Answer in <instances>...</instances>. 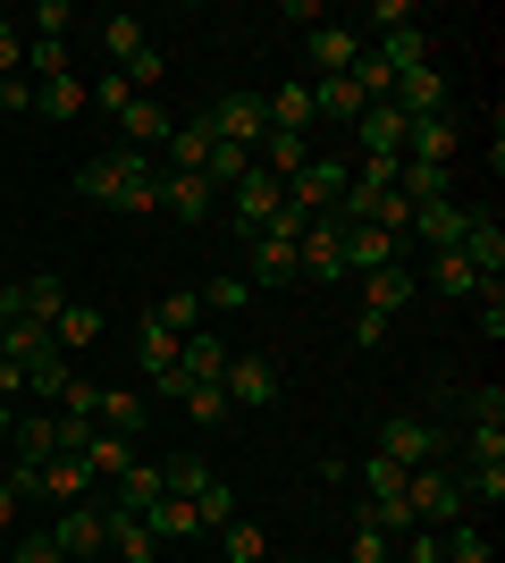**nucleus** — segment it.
<instances>
[{
	"label": "nucleus",
	"mask_w": 505,
	"mask_h": 563,
	"mask_svg": "<svg viewBox=\"0 0 505 563\" xmlns=\"http://www.w3.org/2000/svg\"><path fill=\"white\" fill-rule=\"evenodd\" d=\"M405 505H413V530H447V521H463V479L421 463V471H405Z\"/></svg>",
	"instance_id": "f257e3e1"
},
{
	"label": "nucleus",
	"mask_w": 505,
	"mask_h": 563,
	"mask_svg": "<svg viewBox=\"0 0 505 563\" xmlns=\"http://www.w3.org/2000/svg\"><path fill=\"white\" fill-rule=\"evenodd\" d=\"M278 211H287V186H278L270 168H244L237 186H228V219H237L244 244H253L262 228H278Z\"/></svg>",
	"instance_id": "f03ea898"
},
{
	"label": "nucleus",
	"mask_w": 505,
	"mask_h": 563,
	"mask_svg": "<svg viewBox=\"0 0 505 563\" xmlns=\"http://www.w3.org/2000/svg\"><path fill=\"white\" fill-rule=\"evenodd\" d=\"M219 396H228V412H262V404L278 396V362H270V353H228Z\"/></svg>",
	"instance_id": "7ed1b4c3"
},
{
	"label": "nucleus",
	"mask_w": 505,
	"mask_h": 563,
	"mask_svg": "<svg viewBox=\"0 0 505 563\" xmlns=\"http://www.w3.org/2000/svg\"><path fill=\"white\" fill-rule=\"evenodd\" d=\"M455 152H463V110L405 118V161H421V168H455Z\"/></svg>",
	"instance_id": "20e7f679"
},
{
	"label": "nucleus",
	"mask_w": 505,
	"mask_h": 563,
	"mask_svg": "<svg viewBox=\"0 0 505 563\" xmlns=\"http://www.w3.org/2000/svg\"><path fill=\"white\" fill-rule=\"evenodd\" d=\"M202 126H211L219 143H237V152H262V135H270L262 93H219L211 110H202Z\"/></svg>",
	"instance_id": "39448f33"
},
{
	"label": "nucleus",
	"mask_w": 505,
	"mask_h": 563,
	"mask_svg": "<svg viewBox=\"0 0 505 563\" xmlns=\"http://www.w3.org/2000/svg\"><path fill=\"white\" fill-rule=\"evenodd\" d=\"M51 547H59V555H76V563L110 555V514H101V505H68V514L51 521Z\"/></svg>",
	"instance_id": "423d86ee"
},
{
	"label": "nucleus",
	"mask_w": 505,
	"mask_h": 563,
	"mask_svg": "<svg viewBox=\"0 0 505 563\" xmlns=\"http://www.w3.org/2000/svg\"><path fill=\"white\" fill-rule=\"evenodd\" d=\"M76 463H85V479H94V488H119L127 463H135V438H119V429H85Z\"/></svg>",
	"instance_id": "0eeeda50"
},
{
	"label": "nucleus",
	"mask_w": 505,
	"mask_h": 563,
	"mask_svg": "<svg viewBox=\"0 0 505 563\" xmlns=\"http://www.w3.org/2000/svg\"><path fill=\"white\" fill-rule=\"evenodd\" d=\"M463 228H472V211H463L455 194H438V202H421V211H413V235H405V244H430V253H455V244H463Z\"/></svg>",
	"instance_id": "6e6552de"
},
{
	"label": "nucleus",
	"mask_w": 505,
	"mask_h": 563,
	"mask_svg": "<svg viewBox=\"0 0 505 563\" xmlns=\"http://www.w3.org/2000/svg\"><path fill=\"white\" fill-rule=\"evenodd\" d=\"M354 143H362V161H405V110H396V101H371V110L354 118Z\"/></svg>",
	"instance_id": "1a4fd4ad"
},
{
	"label": "nucleus",
	"mask_w": 505,
	"mask_h": 563,
	"mask_svg": "<svg viewBox=\"0 0 505 563\" xmlns=\"http://www.w3.org/2000/svg\"><path fill=\"white\" fill-rule=\"evenodd\" d=\"M295 278H345V244H337V219H312L295 235Z\"/></svg>",
	"instance_id": "9d476101"
},
{
	"label": "nucleus",
	"mask_w": 505,
	"mask_h": 563,
	"mask_svg": "<svg viewBox=\"0 0 505 563\" xmlns=\"http://www.w3.org/2000/svg\"><path fill=\"white\" fill-rule=\"evenodd\" d=\"M337 244H345V278H371V269H396V261H405V244L387 228H337Z\"/></svg>",
	"instance_id": "9b49d317"
},
{
	"label": "nucleus",
	"mask_w": 505,
	"mask_h": 563,
	"mask_svg": "<svg viewBox=\"0 0 505 563\" xmlns=\"http://www.w3.org/2000/svg\"><path fill=\"white\" fill-rule=\"evenodd\" d=\"M362 286V311H380V320H396V311L421 295V269L413 261H396V269H371V278H354Z\"/></svg>",
	"instance_id": "f8f14e48"
},
{
	"label": "nucleus",
	"mask_w": 505,
	"mask_h": 563,
	"mask_svg": "<svg viewBox=\"0 0 505 563\" xmlns=\"http://www.w3.org/2000/svg\"><path fill=\"white\" fill-rule=\"evenodd\" d=\"M380 454H387L396 471H421V463H438V429H421L413 412H396V421L380 429Z\"/></svg>",
	"instance_id": "ddd939ff"
},
{
	"label": "nucleus",
	"mask_w": 505,
	"mask_h": 563,
	"mask_svg": "<svg viewBox=\"0 0 505 563\" xmlns=\"http://www.w3.org/2000/svg\"><path fill=\"white\" fill-rule=\"evenodd\" d=\"M463 261H472V269H481V286H497L505 278V228L488 211H472V228H463V244H455Z\"/></svg>",
	"instance_id": "4468645a"
},
{
	"label": "nucleus",
	"mask_w": 505,
	"mask_h": 563,
	"mask_svg": "<svg viewBox=\"0 0 505 563\" xmlns=\"http://www.w3.org/2000/svg\"><path fill=\"white\" fill-rule=\"evenodd\" d=\"M161 496H168V471L135 454V463H127V479H119V488H110V514H152Z\"/></svg>",
	"instance_id": "2eb2a0df"
},
{
	"label": "nucleus",
	"mask_w": 505,
	"mask_h": 563,
	"mask_svg": "<svg viewBox=\"0 0 505 563\" xmlns=\"http://www.w3.org/2000/svg\"><path fill=\"white\" fill-rule=\"evenodd\" d=\"M396 110L405 118H438V110H455V85L438 68H413V76H396Z\"/></svg>",
	"instance_id": "dca6fc26"
},
{
	"label": "nucleus",
	"mask_w": 505,
	"mask_h": 563,
	"mask_svg": "<svg viewBox=\"0 0 505 563\" xmlns=\"http://www.w3.org/2000/svg\"><path fill=\"white\" fill-rule=\"evenodd\" d=\"M304 85H312V118H329V126H345V135H354V118L371 110V101L354 93V76H304Z\"/></svg>",
	"instance_id": "f3484780"
},
{
	"label": "nucleus",
	"mask_w": 505,
	"mask_h": 563,
	"mask_svg": "<svg viewBox=\"0 0 505 563\" xmlns=\"http://www.w3.org/2000/svg\"><path fill=\"white\" fill-rule=\"evenodd\" d=\"M362 34L354 25H312V76H354V59H362Z\"/></svg>",
	"instance_id": "a211bd4d"
},
{
	"label": "nucleus",
	"mask_w": 505,
	"mask_h": 563,
	"mask_svg": "<svg viewBox=\"0 0 505 563\" xmlns=\"http://www.w3.org/2000/svg\"><path fill=\"white\" fill-rule=\"evenodd\" d=\"M295 278V228H262L253 235V278L244 286H287Z\"/></svg>",
	"instance_id": "6ab92c4d"
},
{
	"label": "nucleus",
	"mask_w": 505,
	"mask_h": 563,
	"mask_svg": "<svg viewBox=\"0 0 505 563\" xmlns=\"http://www.w3.org/2000/svg\"><path fill=\"white\" fill-rule=\"evenodd\" d=\"M127 161H135L127 143H110V152H94V161L76 168V194H85V202H119V186H127Z\"/></svg>",
	"instance_id": "aec40b11"
},
{
	"label": "nucleus",
	"mask_w": 505,
	"mask_h": 563,
	"mask_svg": "<svg viewBox=\"0 0 505 563\" xmlns=\"http://www.w3.org/2000/svg\"><path fill=\"white\" fill-rule=\"evenodd\" d=\"M262 118H270V135H304V126H320V118H312V85L295 76V85L262 93Z\"/></svg>",
	"instance_id": "412c9836"
},
{
	"label": "nucleus",
	"mask_w": 505,
	"mask_h": 563,
	"mask_svg": "<svg viewBox=\"0 0 505 563\" xmlns=\"http://www.w3.org/2000/svg\"><path fill=\"white\" fill-rule=\"evenodd\" d=\"M211 177H194V168H161V211H177V219H211Z\"/></svg>",
	"instance_id": "4be33fe9"
},
{
	"label": "nucleus",
	"mask_w": 505,
	"mask_h": 563,
	"mask_svg": "<svg viewBox=\"0 0 505 563\" xmlns=\"http://www.w3.org/2000/svg\"><path fill=\"white\" fill-rule=\"evenodd\" d=\"M94 110V85H85V76H51V85H34V118H85Z\"/></svg>",
	"instance_id": "5701e85b"
},
{
	"label": "nucleus",
	"mask_w": 505,
	"mask_h": 563,
	"mask_svg": "<svg viewBox=\"0 0 505 563\" xmlns=\"http://www.w3.org/2000/svg\"><path fill=\"white\" fill-rule=\"evenodd\" d=\"M177 371H186L194 387H219V371H228V345H219V329H194L186 345H177Z\"/></svg>",
	"instance_id": "b1692460"
},
{
	"label": "nucleus",
	"mask_w": 505,
	"mask_h": 563,
	"mask_svg": "<svg viewBox=\"0 0 505 563\" xmlns=\"http://www.w3.org/2000/svg\"><path fill=\"white\" fill-rule=\"evenodd\" d=\"M211 126H202V118H186V126H168V143H161V168H194V177H202V161H211Z\"/></svg>",
	"instance_id": "393cba45"
},
{
	"label": "nucleus",
	"mask_w": 505,
	"mask_h": 563,
	"mask_svg": "<svg viewBox=\"0 0 505 563\" xmlns=\"http://www.w3.org/2000/svg\"><path fill=\"white\" fill-rule=\"evenodd\" d=\"M387 76H413V68H430V34L421 25H405V34H380V51H371Z\"/></svg>",
	"instance_id": "a878e982"
},
{
	"label": "nucleus",
	"mask_w": 505,
	"mask_h": 563,
	"mask_svg": "<svg viewBox=\"0 0 505 563\" xmlns=\"http://www.w3.org/2000/svg\"><path fill=\"white\" fill-rule=\"evenodd\" d=\"M152 539L161 547H186V539H202V521H194V496H161V505H152Z\"/></svg>",
	"instance_id": "bb28decb"
},
{
	"label": "nucleus",
	"mask_w": 505,
	"mask_h": 563,
	"mask_svg": "<svg viewBox=\"0 0 505 563\" xmlns=\"http://www.w3.org/2000/svg\"><path fill=\"white\" fill-rule=\"evenodd\" d=\"M68 303H76V295L51 278V269H43V278H18V311H25V320H43V329H51V320H59Z\"/></svg>",
	"instance_id": "cd10ccee"
},
{
	"label": "nucleus",
	"mask_w": 505,
	"mask_h": 563,
	"mask_svg": "<svg viewBox=\"0 0 505 563\" xmlns=\"http://www.w3.org/2000/svg\"><path fill=\"white\" fill-rule=\"evenodd\" d=\"M101 514H110V505H101ZM152 547H161V539H152L144 514H110V555H119V563H152Z\"/></svg>",
	"instance_id": "c85d7f7f"
},
{
	"label": "nucleus",
	"mask_w": 505,
	"mask_h": 563,
	"mask_svg": "<svg viewBox=\"0 0 505 563\" xmlns=\"http://www.w3.org/2000/svg\"><path fill=\"white\" fill-rule=\"evenodd\" d=\"M101 51H110V68H127L135 51H152L144 18H127V9H110V18H101Z\"/></svg>",
	"instance_id": "c756f323"
},
{
	"label": "nucleus",
	"mask_w": 505,
	"mask_h": 563,
	"mask_svg": "<svg viewBox=\"0 0 505 563\" xmlns=\"http://www.w3.org/2000/svg\"><path fill=\"white\" fill-rule=\"evenodd\" d=\"M219 563H270V530L237 514L228 530H219Z\"/></svg>",
	"instance_id": "7c9ffc66"
},
{
	"label": "nucleus",
	"mask_w": 505,
	"mask_h": 563,
	"mask_svg": "<svg viewBox=\"0 0 505 563\" xmlns=\"http://www.w3.org/2000/svg\"><path fill=\"white\" fill-rule=\"evenodd\" d=\"M94 421H101V429H119V438H135L152 412H144V396H135V387H101V412H94Z\"/></svg>",
	"instance_id": "2f4dec72"
},
{
	"label": "nucleus",
	"mask_w": 505,
	"mask_h": 563,
	"mask_svg": "<svg viewBox=\"0 0 505 563\" xmlns=\"http://www.w3.org/2000/svg\"><path fill=\"white\" fill-rule=\"evenodd\" d=\"M304 161H312V143H304V135H262V152H253V168H270L278 186H287Z\"/></svg>",
	"instance_id": "473e14b6"
},
{
	"label": "nucleus",
	"mask_w": 505,
	"mask_h": 563,
	"mask_svg": "<svg viewBox=\"0 0 505 563\" xmlns=\"http://www.w3.org/2000/svg\"><path fill=\"white\" fill-rule=\"evenodd\" d=\"M43 496H59V505H85V496H94L85 463H76V454H51V463H43Z\"/></svg>",
	"instance_id": "72a5a7b5"
},
{
	"label": "nucleus",
	"mask_w": 505,
	"mask_h": 563,
	"mask_svg": "<svg viewBox=\"0 0 505 563\" xmlns=\"http://www.w3.org/2000/svg\"><path fill=\"white\" fill-rule=\"evenodd\" d=\"M51 412H59V421H76V429H94V412H101V387L85 371L68 378V387H59V396H51Z\"/></svg>",
	"instance_id": "f704fd0d"
},
{
	"label": "nucleus",
	"mask_w": 505,
	"mask_h": 563,
	"mask_svg": "<svg viewBox=\"0 0 505 563\" xmlns=\"http://www.w3.org/2000/svg\"><path fill=\"white\" fill-rule=\"evenodd\" d=\"M144 320H152V329H168V336H194V329H202V295H161Z\"/></svg>",
	"instance_id": "c9c22d12"
},
{
	"label": "nucleus",
	"mask_w": 505,
	"mask_h": 563,
	"mask_svg": "<svg viewBox=\"0 0 505 563\" xmlns=\"http://www.w3.org/2000/svg\"><path fill=\"white\" fill-rule=\"evenodd\" d=\"M430 286L438 295H481V269H472L463 253H430Z\"/></svg>",
	"instance_id": "e433bc0d"
},
{
	"label": "nucleus",
	"mask_w": 505,
	"mask_h": 563,
	"mask_svg": "<svg viewBox=\"0 0 505 563\" xmlns=\"http://www.w3.org/2000/svg\"><path fill=\"white\" fill-rule=\"evenodd\" d=\"M51 336H59V353L94 345V336H101V311H94V303H68V311H59V320H51Z\"/></svg>",
	"instance_id": "4c0bfd02"
},
{
	"label": "nucleus",
	"mask_w": 505,
	"mask_h": 563,
	"mask_svg": "<svg viewBox=\"0 0 505 563\" xmlns=\"http://www.w3.org/2000/svg\"><path fill=\"white\" fill-rule=\"evenodd\" d=\"M194 295H202V320H228V311L253 303V286H244V278H211V286H194Z\"/></svg>",
	"instance_id": "58836bf2"
},
{
	"label": "nucleus",
	"mask_w": 505,
	"mask_h": 563,
	"mask_svg": "<svg viewBox=\"0 0 505 563\" xmlns=\"http://www.w3.org/2000/svg\"><path fill=\"white\" fill-rule=\"evenodd\" d=\"M51 76H68V43H34L25 34V85H51Z\"/></svg>",
	"instance_id": "ea45409f"
},
{
	"label": "nucleus",
	"mask_w": 505,
	"mask_h": 563,
	"mask_svg": "<svg viewBox=\"0 0 505 563\" xmlns=\"http://www.w3.org/2000/svg\"><path fill=\"white\" fill-rule=\"evenodd\" d=\"M194 521H202V530H228V521H237V488H228V479H211V488L194 496Z\"/></svg>",
	"instance_id": "a19ab883"
},
{
	"label": "nucleus",
	"mask_w": 505,
	"mask_h": 563,
	"mask_svg": "<svg viewBox=\"0 0 505 563\" xmlns=\"http://www.w3.org/2000/svg\"><path fill=\"white\" fill-rule=\"evenodd\" d=\"M161 471H168V496H202V488L219 479V471L202 463V454H177V463H161Z\"/></svg>",
	"instance_id": "79ce46f5"
},
{
	"label": "nucleus",
	"mask_w": 505,
	"mask_h": 563,
	"mask_svg": "<svg viewBox=\"0 0 505 563\" xmlns=\"http://www.w3.org/2000/svg\"><path fill=\"white\" fill-rule=\"evenodd\" d=\"M25 25H34V43H68L76 9H68V0H34V18H25Z\"/></svg>",
	"instance_id": "37998d69"
},
{
	"label": "nucleus",
	"mask_w": 505,
	"mask_h": 563,
	"mask_svg": "<svg viewBox=\"0 0 505 563\" xmlns=\"http://www.w3.org/2000/svg\"><path fill=\"white\" fill-rule=\"evenodd\" d=\"M68 353H51V362H34V371H25V396H34V404H51V396H59V387H68Z\"/></svg>",
	"instance_id": "c03bdc74"
},
{
	"label": "nucleus",
	"mask_w": 505,
	"mask_h": 563,
	"mask_svg": "<svg viewBox=\"0 0 505 563\" xmlns=\"http://www.w3.org/2000/svg\"><path fill=\"white\" fill-rule=\"evenodd\" d=\"M244 168H253V152H237V143H211V161H202V177H211V194H219V186H237Z\"/></svg>",
	"instance_id": "a18cd8bd"
},
{
	"label": "nucleus",
	"mask_w": 505,
	"mask_h": 563,
	"mask_svg": "<svg viewBox=\"0 0 505 563\" xmlns=\"http://www.w3.org/2000/svg\"><path fill=\"white\" fill-rule=\"evenodd\" d=\"M127 101H144V93H135V85H127L119 68H101V76H94V110H110V118H119Z\"/></svg>",
	"instance_id": "49530a36"
},
{
	"label": "nucleus",
	"mask_w": 505,
	"mask_h": 563,
	"mask_svg": "<svg viewBox=\"0 0 505 563\" xmlns=\"http://www.w3.org/2000/svg\"><path fill=\"white\" fill-rule=\"evenodd\" d=\"M135 345H144V371H177V345H186V336H168V329H152V320H144Z\"/></svg>",
	"instance_id": "de8ad7c7"
},
{
	"label": "nucleus",
	"mask_w": 505,
	"mask_h": 563,
	"mask_svg": "<svg viewBox=\"0 0 505 563\" xmlns=\"http://www.w3.org/2000/svg\"><path fill=\"white\" fill-rule=\"evenodd\" d=\"M354 563H396V539H387V530H371L362 514H354Z\"/></svg>",
	"instance_id": "09e8293b"
},
{
	"label": "nucleus",
	"mask_w": 505,
	"mask_h": 563,
	"mask_svg": "<svg viewBox=\"0 0 505 563\" xmlns=\"http://www.w3.org/2000/svg\"><path fill=\"white\" fill-rule=\"evenodd\" d=\"M177 404H186V421H202V429H211V421H228V396H219V387H186Z\"/></svg>",
	"instance_id": "8fccbe9b"
},
{
	"label": "nucleus",
	"mask_w": 505,
	"mask_h": 563,
	"mask_svg": "<svg viewBox=\"0 0 505 563\" xmlns=\"http://www.w3.org/2000/svg\"><path fill=\"white\" fill-rule=\"evenodd\" d=\"M362 18L380 25V34H405V25L421 18V9H413V0H371V9H362Z\"/></svg>",
	"instance_id": "3c124183"
},
{
	"label": "nucleus",
	"mask_w": 505,
	"mask_h": 563,
	"mask_svg": "<svg viewBox=\"0 0 505 563\" xmlns=\"http://www.w3.org/2000/svg\"><path fill=\"white\" fill-rule=\"evenodd\" d=\"M362 488L371 496H405V471L387 463V454H371V463H362Z\"/></svg>",
	"instance_id": "603ef678"
},
{
	"label": "nucleus",
	"mask_w": 505,
	"mask_h": 563,
	"mask_svg": "<svg viewBox=\"0 0 505 563\" xmlns=\"http://www.w3.org/2000/svg\"><path fill=\"white\" fill-rule=\"evenodd\" d=\"M472 463H505V421H472Z\"/></svg>",
	"instance_id": "864d4df0"
},
{
	"label": "nucleus",
	"mask_w": 505,
	"mask_h": 563,
	"mask_svg": "<svg viewBox=\"0 0 505 563\" xmlns=\"http://www.w3.org/2000/svg\"><path fill=\"white\" fill-rule=\"evenodd\" d=\"M9 563H68V555L51 547V530H34V539H18V547H9Z\"/></svg>",
	"instance_id": "5fc2aeb1"
},
{
	"label": "nucleus",
	"mask_w": 505,
	"mask_h": 563,
	"mask_svg": "<svg viewBox=\"0 0 505 563\" xmlns=\"http://www.w3.org/2000/svg\"><path fill=\"white\" fill-rule=\"evenodd\" d=\"M0 76H25V34L18 25H0Z\"/></svg>",
	"instance_id": "6e6d98bb"
},
{
	"label": "nucleus",
	"mask_w": 505,
	"mask_h": 563,
	"mask_svg": "<svg viewBox=\"0 0 505 563\" xmlns=\"http://www.w3.org/2000/svg\"><path fill=\"white\" fill-rule=\"evenodd\" d=\"M354 345H362V353L387 345V320H380V311H354Z\"/></svg>",
	"instance_id": "4d7b16f0"
},
{
	"label": "nucleus",
	"mask_w": 505,
	"mask_h": 563,
	"mask_svg": "<svg viewBox=\"0 0 505 563\" xmlns=\"http://www.w3.org/2000/svg\"><path fill=\"white\" fill-rule=\"evenodd\" d=\"M0 110H34V85H25V76H0Z\"/></svg>",
	"instance_id": "13d9d810"
},
{
	"label": "nucleus",
	"mask_w": 505,
	"mask_h": 563,
	"mask_svg": "<svg viewBox=\"0 0 505 563\" xmlns=\"http://www.w3.org/2000/svg\"><path fill=\"white\" fill-rule=\"evenodd\" d=\"M481 329L505 336V303H497V286H481Z\"/></svg>",
	"instance_id": "bf43d9fd"
},
{
	"label": "nucleus",
	"mask_w": 505,
	"mask_h": 563,
	"mask_svg": "<svg viewBox=\"0 0 505 563\" xmlns=\"http://www.w3.org/2000/svg\"><path fill=\"white\" fill-rule=\"evenodd\" d=\"M18 505H25V496L9 488V479H0V530H18Z\"/></svg>",
	"instance_id": "052dcab7"
},
{
	"label": "nucleus",
	"mask_w": 505,
	"mask_h": 563,
	"mask_svg": "<svg viewBox=\"0 0 505 563\" xmlns=\"http://www.w3.org/2000/svg\"><path fill=\"white\" fill-rule=\"evenodd\" d=\"M9 429H18V404H0V446H9Z\"/></svg>",
	"instance_id": "680f3d73"
},
{
	"label": "nucleus",
	"mask_w": 505,
	"mask_h": 563,
	"mask_svg": "<svg viewBox=\"0 0 505 563\" xmlns=\"http://www.w3.org/2000/svg\"><path fill=\"white\" fill-rule=\"evenodd\" d=\"M0 345H9V320H0Z\"/></svg>",
	"instance_id": "e2e57ef3"
}]
</instances>
